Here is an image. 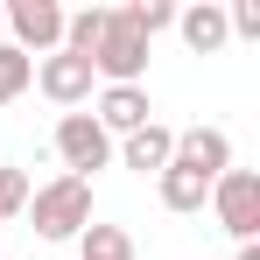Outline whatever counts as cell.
I'll list each match as a JSON object with an SVG mask.
<instances>
[{
    "label": "cell",
    "mask_w": 260,
    "mask_h": 260,
    "mask_svg": "<svg viewBox=\"0 0 260 260\" xmlns=\"http://www.w3.org/2000/svg\"><path fill=\"white\" fill-rule=\"evenodd\" d=\"M113 155H120V169H134V176H162L169 155H176V127L148 120V127H134L127 141H113Z\"/></svg>",
    "instance_id": "9c48e42d"
},
{
    "label": "cell",
    "mask_w": 260,
    "mask_h": 260,
    "mask_svg": "<svg viewBox=\"0 0 260 260\" xmlns=\"http://www.w3.org/2000/svg\"><path fill=\"white\" fill-rule=\"evenodd\" d=\"M225 28H232L239 43H260V0H232V7H225Z\"/></svg>",
    "instance_id": "e0dca14e"
},
{
    "label": "cell",
    "mask_w": 260,
    "mask_h": 260,
    "mask_svg": "<svg viewBox=\"0 0 260 260\" xmlns=\"http://www.w3.org/2000/svg\"><path fill=\"white\" fill-rule=\"evenodd\" d=\"M56 155H63V176H99L106 162H113V134L99 127L91 113H63L56 120Z\"/></svg>",
    "instance_id": "5b68a950"
},
{
    "label": "cell",
    "mask_w": 260,
    "mask_h": 260,
    "mask_svg": "<svg viewBox=\"0 0 260 260\" xmlns=\"http://www.w3.org/2000/svg\"><path fill=\"white\" fill-rule=\"evenodd\" d=\"M0 43H7V14H0Z\"/></svg>",
    "instance_id": "d6986e66"
},
{
    "label": "cell",
    "mask_w": 260,
    "mask_h": 260,
    "mask_svg": "<svg viewBox=\"0 0 260 260\" xmlns=\"http://www.w3.org/2000/svg\"><path fill=\"white\" fill-rule=\"evenodd\" d=\"M176 36L197 49V56H218V49L232 43V28H225V7L218 0H197V7H176Z\"/></svg>",
    "instance_id": "30bf717a"
},
{
    "label": "cell",
    "mask_w": 260,
    "mask_h": 260,
    "mask_svg": "<svg viewBox=\"0 0 260 260\" xmlns=\"http://www.w3.org/2000/svg\"><path fill=\"white\" fill-rule=\"evenodd\" d=\"M28 190H36V183H28V169H14V162H0V225L28 211Z\"/></svg>",
    "instance_id": "2e32d148"
},
{
    "label": "cell",
    "mask_w": 260,
    "mask_h": 260,
    "mask_svg": "<svg viewBox=\"0 0 260 260\" xmlns=\"http://www.w3.org/2000/svg\"><path fill=\"white\" fill-rule=\"evenodd\" d=\"M78 260H141V253H134L127 225H99L91 218L85 232H78Z\"/></svg>",
    "instance_id": "7c38bea8"
},
{
    "label": "cell",
    "mask_w": 260,
    "mask_h": 260,
    "mask_svg": "<svg viewBox=\"0 0 260 260\" xmlns=\"http://www.w3.org/2000/svg\"><path fill=\"white\" fill-rule=\"evenodd\" d=\"M148 36H134V21L127 14H120V7H106V36H99V43H91V78H99V85H141V71H148Z\"/></svg>",
    "instance_id": "7a4b0ae2"
},
{
    "label": "cell",
    "mask_w": 260,
    "mask_h": 260,
    "mask_svg": "<svg viewBox=\"0 0 260 260\" xmlns=\"http://www.w3.org/2000/svg\"><path fill=\"white\" fill-rule=\"evenodd\" d=\"M232 260H260V239H246V246H239V253H232Z\"/></svg>",
    "instance_id": "ac0fdd59"
},
{
    "label": "cell",
    "mask_w": 260,
    "mask_h": 260,
    "mask_svg": "<svg viewBox=\"0 0 260 260\" xmlns=\"http://www.w3.org/2000/svg\"><path fill=\"white\" fill-rule=\"evenodd\" d=\"M28 85H36V56H21L14 43H0V106H14Z\"/></svg>",
    "instance_id": "4fadbf2b"
},
{
    "label": "cell",
    "mask_w": 260,
    "mask_h": 260,
    "mask_svg": "<svg viewBox=\"0 0 260 260\" xmlns=\"http://www.w3.org/2000/svg\"><path fill=\"white\" fill-rule=\"evenodd\" d=\"M99 36H106V7H78V14H63V49H71V56H91Z\"/></svg>",
    "instance_id": "5bb4252c"
},
{
    "label": "cell",
    "mask_w": 260,
    "mask_h": 260,
    "mask_svg": "<svg viewBox=\"0 0 260 260\" xmlns=\"http://www.w3.org/2000/svg\"><path fill=\"white\" fill-rule=\"evenodd\" d=\"M204 204H211V218L239 239V246L260 239V176H253V169H225V176L211 183V197H204Z\"/></svg>",
    "instance_id": "3957f363"
},
{
    "label": "cell",
    "mask_w": 260,
    "mask_h": 260,
    "mask_svg": "<svg viewBox=\"0 0 260 260\" xmlns=\"http://www.w3.org/2000/svg\"><path fill=\"white\" fill-rule=\"evenodd\" d=\"M91 120L113 134V141H127L134 127H148V120H155L148 85H99V113H91Z\"/></svg>",
    "instance_id": "ba28073f"
},
{
    "label": "cell",
    "mask_w": 260,
    "mask_h": 260,
    "mask_svg": "<svg viewBox=\"0 0 260 260\" xmlns=\"http://www.w3.org/2000/svg\"><path fill=\"white\" fill-rule=\"evenodd\" d=\"M169 162H183V169H197L204 183H218V176L232 169V134H225V127H183Z\"/></svg>",
    "instance_id": "52a82bcc"
},
{
    "label": "cell",
    "mask_w": 260,
    "mask_h": 260,
    "mask_svg": "<svg viewBox=\"0 0 260 260\" xmlns=\"http://www.w3.org/2000/svg\"><path fill=\"white\" fill-rule=\"evenodd\" d=\"M155 197H162V211L190 218V211H204V197H211V183H204L197 169H183V162H169V169L155 176Z\"/></svg>",
    "instance_id": "8fae6325"
},
{
    "label": "cell",
    "mask_w": 260,
    "mask_h": 260,
    "mask_svg": "<svg viewBox=\"0 0 260 260\" xmlns=\"http://www.w3.org/2000/svg\"><path fill=\"white\" fill-rule=\"evenodd\" d=\"M0 14H7V43L21 49V56L43 63V56L63 49V7L56 0H7Z\"/></svg>",
    "instance_id": "277c9868"
},
{
    "label": "cell",
    "mask_w": 260,
    "mask_h": 260,
    "mask_svg": "<svg viewBox=\"0 0 260 260\" xmlns=\"http://www.w3.org/2000/svg\"><path fill=\"white\" fill-rule=\"evenodd\" d=\"M28 218H36V239H78L91 225V183L85 176H49L43 190H28Z\"/></svg>",
    "instance_id": "6da1fadb"
},
{
    "label": "cell",
    "mask_w": 260,
    "mask_h": 260,
    "mask_svg": "<svg viewBox=\"0 0 260 260\" xmlns=\"http://www.w3.org/2000/svg\"><path fill=\"white\" fill-rule=\"evenodd\" d=\"M36 85H43V99H49V106L78 113V106L91 99V85H99V78H91V63H85V56L56 49V56H43V63H36Z\"/></svg>",
    "instance_id": "8992f818"
},
{
    "label": "cell",
    "mask_w": 260,
    "mask_h": 260,
    "mask_svg": "<svg viewBox=\"0 0 260 260\" xmlns=\"http://www.w3.org/2000/svg\"><path fill=\"white\" fill-rule=\"evenodd\" d=\"M120 14L134 21V36H148V43H155L162 28H176V7H169V0H134V7H120Z\"/></svg>",
    "instance_id": "9a60e30c"
}]
</instances>
